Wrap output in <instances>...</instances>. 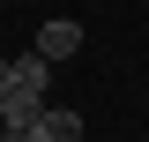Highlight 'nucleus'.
<instances>
[{"instance_id":"nucleus-3","label":"nucleus","mask_w":149,"mask_h":142,"mask_svg":"<svg viewBox=\"0 0 149 142\" xmlns=\"http://www.w3.org/2000/svg\"><path fill=\"white\" fill-rule=\"evenodd\" d=\"M45 82H52V60H45V53L30 45V53L15 60V90H30V97H45Z\"/></svg>"},{"instance_id":"nucleus-1","label":"nucleus","mask_w":149,"mask_h":142,"mask_svg":"<svg viewBox=\"0 0 149 142\" xmlns=\"http://www.w3.org/2000/svg\"><path fill=\"white\" fill-rule=\"evenodd\" d=\"M30 142H82V112L45 105V112H37V127H30Z\"/></svg>"},{"instance_id":"nucleus-2","label":"nucleus","mask_w":149,"mask_h":142,"mask_svg":"<svg viewBox=\"0 0 149 142\" xmlns=\"http://www.w3.org/2000/svg\"><path fill=\"white\" fill-rule=\"evenodd\" d=\"M37 53H45V60L82 53V22H67V15H60V22H45V30H37Z\"/></svg>"},{"instance_id":"nucleus-4","label":"nucleus","mask_w":149,"mask_h":142,"mask_svg":"<svg viewBox=\"0 0 149 142\" xmlns=\"http://www.w3.org/2000/svg\"><path fill=\"white\" fill-rule=\"evenodd\" d=\"M8 90H15V60H0V97H8Z\"/></svg>"}]
</instances>
